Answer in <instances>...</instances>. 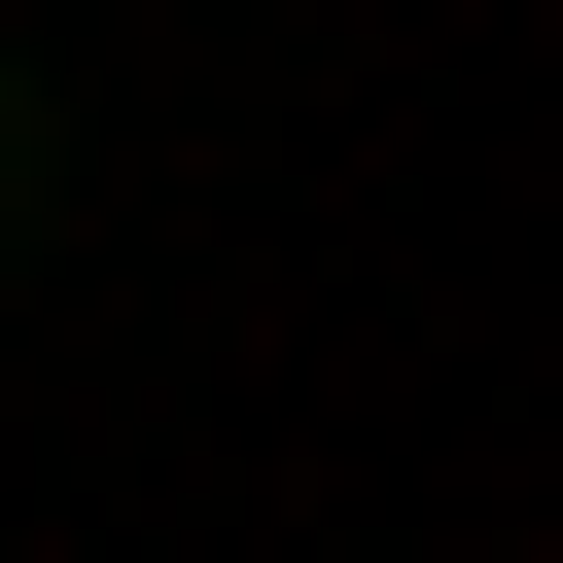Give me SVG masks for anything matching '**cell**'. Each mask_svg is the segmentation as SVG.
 Masks as SVG:
<instances>
[{"instance_id": "6da1fadb", "label": "cell", "mask_w": 563, "mask_h": 563, "mask_svg": "<svg viewBox=\"0 0 563 563\" xmlns=\"http://www.w3.org/2000/svg\"><path fill=\"white\" fill-rule=\"evenodd\" d=\"M0 176H35V35H0Z\"/></svg>"}]
</instances>
